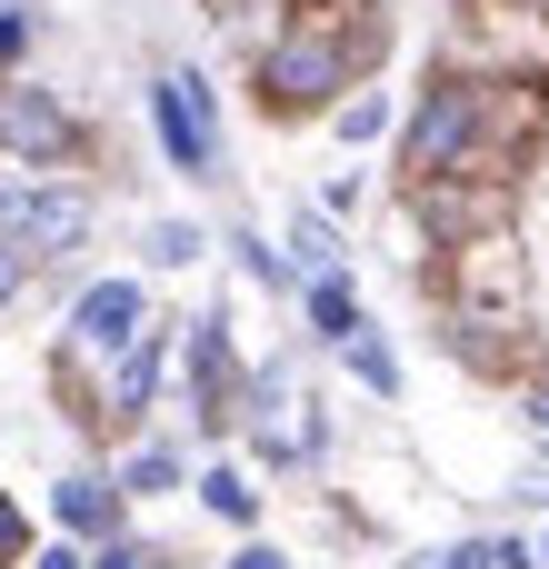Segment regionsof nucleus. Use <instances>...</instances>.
<instances>
[{
	"label": "nucleus",
	"instance_id": "nucleus-11",
	"mask_svg": "<svg viewBox=\"0 0 549 569\" xmlns=\"http://www.w3.org/2000/svg\"><path fill=\"white\" fill-rule=\"evenodd\" d=\"M340 350H350V370H360V380H370V390H380V400H390V390H400V360H390V350H380V330H350V340H340Z\"/></svg>",
	"mask_w": 549,
	"mask_h": 569
},
{
	"label": "nucleus",
	"instance_id": "nucleus-16",
	"mask_svg": "<svg viewBox=\"0 0 549 569\" xmlns=\"http://www.w3.org/2000/svg\"><path fill=\"white\" fill-rule=\"evenodd\" d=\"M20 290H30V250H20V240H10V230H0V310H10V300H20Z\"/></svg>",
	"mask_w": 549,
	"mask_h": 569
},
{
	"label": "nucleus",
	"instance_id": "nucleus-20",
	"mask_svg": "<svg viewBox=\"0 0 549 569\" xmlns=\"http://www.w3.org/2000/svg\"><path fill=\"white\" fill-rule=\"evenodd\" d=\"M20 540H30V530H20V510L0 500V560H20Z\"/></svg>",
	"mask_w": 549,
	"mask_h": 569
},
{
	"label": "nucleus",
	"instance_id": "nucleus-6",
	"mask_svg": "<svg viewBox=\"0 0 549 569\" xmlns=\"http://www.w3.org/2000/svg\"><path fill=\"white\" fill-rule=\"evenodd\" d=\"M0 150L50 170V160H70V150H80V120H70L50 90H0Z\"/></svg>",
	"mask_w": 549,
	"mask_h": 569
},
{
	"label": "nucleus",
	"instance_id": "nucleus-3",
	"mask_svg": "<svg viewBox=\"0 0 549 569\" xmlns=\"http://www.w3.org/2000/svg\"><path fill=\"white\" fill-rule=\"evenodd\" d=\"M0 230L30 260H70L90 240V190H70V180H0Z\"/></svg>",
	"mask_w": 549,
	"mask_h": 569
},
{
	"label": "nucleus",
	"instance_id": "nucleus-14",
	"mask_svg": "<svg viewBox=\"0 0 549 569\" xmlns=\"http://www.w3.org/2000/svg\"><path fill=\"white\" fill-rule=\"evenodd\" d=\"M200 490H210V510H220V520H250V510H260V490H250L240 470H210Z\"/></svg>",
	"mask_w": 549,
	"mask_h": 569
},
{
	"label": "nucleus",
	"instance_id": "nucleus-4",
	"mask_svg": "<svg viewBox=\"0 0 549 569\" xmlns=\"http://www.w3.org/2000/svg\"><path fill=\"white\" fill-rule=\"evenodd\" d=\"M150 110H160V150H170V170H190V180H220V120H210V80H200V70H160Z\"/></svg>",
	"mask_w": 549,
	"mask_h": 569
},
{
	"label": "nucleus",
	"instance_id": "nucleus-2",
	"mask_svg": "<svg viewBox=\"0 0 549 569\" xmlns=\"http://www.w3.org/2000/svg\"><path fill=\"white\" fill-rule=\"evenodd\" d=\"M480 110H490V90L440 70V80L420 90V110H410V140H400L410 180H440V170H460V160L480 150Z\"/></svg>",
	"mask_w": 549,
	"mask_h": 569
},
{
	"label": "nucleus",
	"instance_id": "nucleus-26",
	"mask_svg": "<svg viewBox=\"0 0 549 569\" xmlns=\"http://www.w3.org/2000/svg\"><path fill=\"white\" fill-rule=\"evenodd\" d=\"M130 569H180V560H160V550H140V560H130Z\"/></svg>",
	"mask_w": 549,
	"mask_h": 569
},
{
	"label": "nucleus",
	"instance_id": "nucleus-25",
	"mask_svg": "<svg viewBox=\"0 0 549 569\" xmlns=\"http://www.w3.org/2000/svg\"><path fill=\"white\" fill-rule=\"evenodd\" d=\"M40 569H80V560H70V550H40Z\"/></svg>",
	"mask_w": 549,
	"mask_h": 569
},
{
	"label": "nucleus",
	"instance_id": "nucleus-24",
	"mask_svg": "<svg viewBox=\"0 0 549 569\" xmlns=\"http://www.w3.org/2000/svg\"><path fill=\"white\" fill-rule=\"evenodd\" d=\"M530 420H540V430H549V380H540V390H530Z\"/></svg>",
	"mask_w": 549,
	"mask_h": 569
},
{
	"label": "nucleus",
	"instance_id": "nucleus-7",
	"mask_svg": "<svg viewBox=\"0 0 549 569\" xmlns=\"http://www.w3.org/2000/svg\"><path fill=\"white\" fill-rule=\"evenodd\" d=\"M150 380H160V330H140V340L120 350V370H110V420H140Z\"/></svg>",
	"mask_w": 549,
	"mask_h": 569
},
{
	"label": "nucleus",
	"instance_id": "nucleus-17",
	"mask_svg": "<svg viewBox=\"0 0 549 569\" xmlns=\"http://www.w3.org/2000/svg\"><path fill=\"white\" fill-rule=\"evenodd\" d=\"M170 480H180L170 450H140V460H130V490H170Z\"/></svg>",
	"mask_w": 549,
	"mask_h": 569
},
{
	"label": "nucleus",
	"instance_id": "nucleus-23",
	"mask_svg": "<svg viewBox=\"0 0 549 569\" xmlns=\"http://www.w3.org/2000/svg\"><path fill=\"white\" fill-rule=\"evenodd\" d=\"M140 560V550H130V540H110V550H100V569H130Z\"/></svg>",
	"mask_w": 549,
	"mask_h": 569
},
{
	"label": "nucleus",
	"instance_id": "nucleus-13",
	"mask_svg": "<svg viewBox=\"0 0 549 569\" xmlns=\"http://www.w3.org/2000/svg\"><path fill=\"white\" fill-rule=\"evenodd\" d=\"M290 250L310 260V280H320V270H340V240H330V220H290Z\"/></svg>",
	"mask_w": 549,
	"mask_h": 569
},
{
	"label": "nucleus",
	"instance_id": "nucleus-5",
	"mask_svg": "<svg viewBox=\"0 0 549 569\" xmlns=\"http://www.w3.org/2000/svg\"><path fill=\"white\" fill-rule=\"evenodd\" d=\"M140 330H150V290L140 280H90L80 310H70V350H90V360H120Z\"/></svg>",
	"mask_w": 549,
	"mask_h": 569
},
{
	"label": "nucleus",
	"instance_id": "nucleus-21",
	"mask_svg": "<svg viewBox=\"0 0 549 569\" xmlns=\"http://www.w3.org/2000/svg\"><path fill=\"white\" fill-rule=\"evenodd\" d=\"M490 569H530V550L520 540H490Z\"/></svg>",
	"mask_w": 549,
	"mask_h": 569
},
{
	"label": "nucleus",
	"instance_id": "nucleus-1",
	"mask_svg": "<svg viewBox=\"0 0 549 569\" xmlns=\"http://www.w3.org/2000/svg\"><path fill=\"white\" fill-rule=\"evenodd\" d=\"M380 10H360V20H320V0L270 40V60H260V110L270 120H310V110H330V90H350V70L360 60H380Z\"/></svg>",
	"mask_w": 549,
	"mask_h": 569
},
{
	"label": "nucleus",
	"instance_id": "nucleus-22",
	"mask_svg": "<svg viewBox=\"0 0 549 569\" xmlns=\"http://www.w3.org/2000/svg\"><path fill=\"white\" fill-rule=\"evenodd\" d=\"M230 569H290V560H280V550H240Z\"/></svg>",
	"mask_w": 549,
	"mask_h": 569
},
{
	"label": "nucleus",
	"instance_id": "nucleus-19",
	"mask_svg": "<svg viewBox=\"0 0 549 569\" xmlns=\"http://www.w3.org/2000/svg\"><path fill=\"white\" fill-rule=\"evenodd\" d=\"M420 569H490V550H480V540H460V550H440V560H420Z\"/></svg>",
	"mask_w": 549,
	"mask_h": 569
},
{
	"label": "nucleus",
	"instance_id": "nucleus-10",
	"mask_svg": "<svg viewBox=\"0 0 549 569\" xmlns=\"http://www.w3.org/2000/svg\"><path fill=\"white\" fill-rule=\"evenodd\" d=\"M330 130L360 150V140H380V130H390V100H380V90H360V100H340V110H330Z\"/></svg>",
	"mask_w": 549,
	"mask_h": 569
},
{
	"label": "nucleus",
	"instance_id": "nucleus-12",
	"mask_svg": "<svg viewBox=\"0 0 549 569\" xmlns=\"http://www.w3.org/2000/svg\"><path fill=\"white\" fill-rule=\"evenodd\" d=\"M60 520L70 530H110V490L100 480H60Z\"/></svg>",
	"mask_w": 549,
	"mask_h": 569
},
{
	"label": "nucleus",
	"instance_id": "nucleus-9",
	"mask_svg": "<svg viewBox=\"0 0 549 569\" xmlns=\"http://www.w3.org/2000/svg\"><path fill=\"white\" fill-rule=\"evenodd\" d=\"M310 320H320L330 340H350V330H360V300H350V280H340V270H320V280H310Z\"/></svg>",
	"mask_w": 549,
	"mask_h": 569
},
{
	"label": "nucleus",
	"instance_id": "nucleus-18",
	"mask_svg": "<svg viewBox=\"0 0 549 569\" xmlns=\"http://www.w3.org/2000/svg\"><path fill=\"white\" fill-rule=\"evenodd\" d=\"M30 50V0H0V60Z\"/></svg>",
	"mask_w": 549,
	"mask_h": 569
},
{
	"label": "nucleus",
	"instance_id": "nucleus-15",
	"mask_svg": "<svg viewBox=\"0 0 549 569\" xmlns=\"http://www.w3.org/2000/svg\"><path fill=\"white\" fill-rule=\"evenodd\" d=\"M150 260H170V270H180V260H200V230H180V220H160V230H150Z\"/></svg>",
	"mask_w": 549,
	"mask_h": 569
},
{
	"label": "nucleus",
	"instance_id": "nucleus-8",
	"mask_svg": "<svg viewBox=\"0 0 549 569\" xmlns=\"http://www.w3.org/2000/svg\"><path fill=\"white\" fill-rule=\"evenodd\" d=\"M190 380H200V420H230V340H220V320H200V340H190Z\"/></svg>",
	"mask_w": 549,
	"mask_h": 569
}]
</instances>
